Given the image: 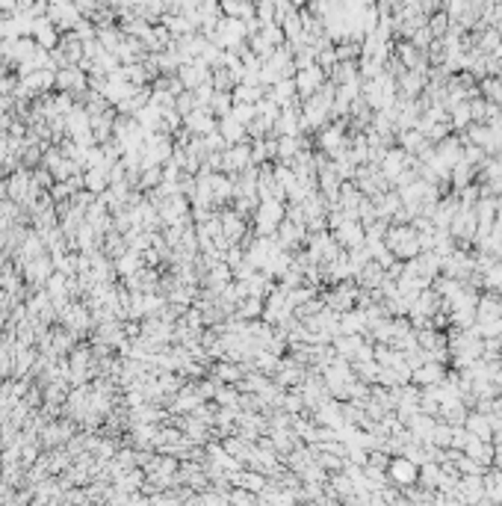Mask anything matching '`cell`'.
I'll return each mask as SVG.
<instances>
[{"label": "cell", "instance_id": "cell-1", "mask_svg": "<svg viewBox=\"0 0 502 506\" xmlns=\"http://www.w3.org/2000/svg\"><path fill=\"white\" fill-rule=\"evenodd\" d=\"M251 231L260 234V237H272L278 225L287 219V202H278V199H260L257 211L251 214Z\"/></svg>", "mask_w": 502, "mask_h": 506}, {"label": "cell", "instance_id": "cell-2", "mask_svg": "<svg viewBox=\"0 0 502 506\" xmlns=\"http://www.w3.org/2000/svg\"><path fill=\"white\" fill-rule=\"evenodd\" d=\"M384 243L393 249V255L399 261H411L417 258L423 249H420V240H417V231H413L411 222H399V225H390L384 234Z\"/></svg>", "mask_w": 502, "mask_h": 506}, {"label": "cell", "instance_id": "cell-3", "mask_svg": "<svg viewBox=\"0 0 502 506\" xmlns=\"http://www.w3.org/2000/svg\"><path fill=\"white\" fill-rule=\"evenodd\" d=\"M358 293H360V288L355 285V278H346V281H334L328 290H322V299L328 308H334L337 314H343L349 308L358 305Z\"/></svg>", "mask_w": 502, "mask_h": 506}, {"label": "cell", "instance_id": "cell-4", "mask_svg": "<svg viewBox=\"0 0 502 506\" xmlns=\"http://www.w3.org/2000/svg\"><path fill=\"white\" fill-rule=\"evenodd\" d=\"M417 477H420V465L417 462H411L408 456H402V453L390 456V462H387V479H390V486L408 489V486L417 483Z\"/></svg>", "mask_w": 502, "mask_h": 506}, {"label": "cell", "instance_id": "cell-5", "mask_svg": "<svg viewBox=\"0 0 502 506\" xmlns=\"http://www.w3.org/2000/svg\"><path fill=\"white\" fill-rule=\"evenodd\" d=\"M56 89L59 92H68L74 101H80V98L89 92V77H86V71L80 66H66L56 71Z\"/></svg>", "mask_w": 502, "mask_h": 506}, {"label": "cell", "instance_id": "cell-6", "mask_svg": "<svg viewBox=\"0 0 502 506\" xmlns=\"http://www.w3.org/2000/svg\"><path fill=\"white\" fill-rule=\"evenodd\" d=\"M476 231H479V216H476V211L473 207H458L449 222V234L455 237V243H473Z\"/></svg>", "mask_w": 502, "mask_h": 506}, {"label": "cell", "instance_id": "cell-7", "mask_svg": "<svg viewBox=\"0 0 502 506\" xmlns=\"http://www.w3.org/2000/svg\"><path fill=\"white\" fill-rule=\"evenodd\" d=\"M331 234H334L337 246H340V249H346V252L349 249H358V246L367 243V228H363L360 219H346L337 228H331Z\"/></svg>", "mask_w": 502, "mask_h": 506}, {"label": "cell", "instance_id": "cell-8", "mask_svg": "<svg viewBox=\"0 0 502 506\" xmlns=\"http://www.w3.org/2000/svg\"><path fill=\"white\" fill-rule=\"evenodd\" d=\"M219 216H222V234H225V240L228 243H240V240L248 237V216H243L240 211H234L231 204H225L219 211Z\"/></svg>", "mask_w": 502, "mask_h": 506}, {"label": "cell", "instance_id": "cell-9", "mask_svg": "<svg viewBox=\"0 0 502 506\" xmlns=\"http://www.w3.org/2000/svg\"><path fill=\"white\" fill-rule=\"evenodd\" d=\"M293 80H296V89H298V98L305 101V98H310L313 92H319L325 80H328V71L319 68V66H310V68H298L293 74Z\"/></svg>", "mask_w": 502, "mask_h": 506}, {"label": "cell", "instance_id": "cell-10", "mask_svg": "<svg viewBox=\"0 0 502 506\" xmlns=\"http://www.w3.org/2000/svg\"><path fill=\"white\" fill-rule=\"evenodd\" d=\"M254 166L251 163V145L248 140L245 142H236V145H228L222 151V172H228V175H240L243 169Z\"/></svg>", "mask_w": 502, "mask_h": 506}, {"label": "cell", "instance_id": "cell-11", "mask_svg": "<svg viewBox=\"0 0 502 506\" xmlns=\"http://www.w3.org/2000/svg\"><path fill=\"white\" fill-rule=\"evenodd\" d=\"M275 237H278V243L284 246V249L298 252V249H305V240H307V225H305V222L284 219L281 225H278V231H275Z\"/></svg>", "mask_w": 502, "mask_h": 506}, {"label": "cell", "instance_id": "cell-12", "mask_svg": "<svg viewBox=\"0 0 502 506\" xmlns=\"http://www.w3.org/2000/svg\"><path fill=\"white\" fill-rule=\"evenodd\" d=\"M54 269H56L54 267V258L45 252L39 258H30V261H24V278H27L33 288H45L47 278L54 276Z\"/></svg>", "mask_w": 502, "mask_h": 506}, {"label": "cell", "instance_id": "cell-13", "mask_svg": "<svg viewBox=\"0 0 502 506\" xmlns=\"http://www.w3.org/2000/svg\"><path fill=\"white\" fill-rule=\"evenodd\" d=\"M183 128L192 133V137H204V133L219 128V119L210 113L207 107H195L190 116H183Z\"/></svg>", "mask_w": 502, "mask_h": 506}, {"label": "cell", "instance_id": "cell-14", "mask_svg": "<svg viewBox=\"0 0 502 506\" xmlns=\"http://www.w3.org/2000/svg\"><path fill=\"white\" fill-rule=\"evenodd\" d=\"M446 370H449V364H443V362H425V364L411 370V382L420 388L434 385V382H441L446 376Z\"/></svg>", "mask_w": 502, "mask_h": 506}, {"label": "cell", "instance_id": "cell-15", "mask_svg": "<svg viewBox=\"0 0 502 506\" xmlns=\"http://www.w3.org/2000/svg\"><path fill=\"white\" fill-rule=\"evenodd\" d=\"M476 317H479V323H485V320H496V317H502V296H499L496 290H485V293H479Z\"/></svg>", "mask_w": 502, "mask_h": 506}, {"label": "cell", "instance_id": "cell-16", "mask_svg": "<svg viewBox=\"0 0 502 506\" xmlns=\"http://www.w3.org/2000/svg\"><path fill=\"white\" fill-rule=\"evenodd\" d=\"M370 329L367 323V314H363V308H349V311L340 314V335H363V332Z\"/></svg>", "mask_w": 502, "mask_h": 506}, {"label": "cell", "instance_id": "cell-17", "mask_svg": "<svg viewBox=\"0 0 502 506\" xmlns=\"http://www.w3.org/2000/svg\"><path fill=\"white\" fill-rule=\"evenodd\" d=\"M464 426H467L476 438L494 441V424H491V415H485V412H479V409H470V412H467V421H464Z\"/></svg>", "mask_w": 502, "mask_h": 506}, {"label": "cell", "instance_id": "cell-18", "mask_svg": "<svg viewBox=\"0 0 502 506\" xmlns=\"http://www.w3.org/2000/svg\"><path fill=\"white\" fill-rule=\"evenodd\" d=\"M245 376V370L240 362H234V359H219L216 364H213V379L216 382H225V385H236Z\"/></svg>", "mask_w": 502, "mask_h": 506}, {"label": "cell", "instance_id": "cell-19", "mask_svg": "<svg viewBox=\"0 0 502 506\" xmlns=\"http://www.w3.org/2000/svg\"><path fill=\"white\" fill-rule=\"evenodd\" d=\"M266 98H272L275 104H281L287 107L290 101H296L298 98V89H296V80L293 77H281V80H275L272 86H266Z\"/></svg>", "mask_w": 502, "mask_h": 506}, {"label": "cell", "instance_id": "cell-20", "mask_svg": "<svg viewBox=\"0 0 502 506\" xmlns=\"http://www.w3.org/2000/svg\"><path fill=\"white\" fill-rule=\"evenodd\" d=\"M384 267L381 264H375V261H370L367 267H360L358 273H355V285L358 288H363V290H375L384 281Z\"/></svg>", "mask_w": 502, "mask_h": 506}, {"label": "cell", "instance_id": "cell-21", "mask_svg": "<svg viewBox=\"0 0 502 506\" xmlns=\"http://www.w3.org/2000/svg\"><path fill=\"white\" fill-rule=\"evenodd\" d=\"M476 172H479V166L467 163V160H458V163L452 166V172H449V187H452V193L461 190V187H467V184H473L476 181Z\"/></svg>", "mask_w": 502, "mask_h": 506}, {"label": "cell", "instance_id": "cell-22", "mask_svg": "<svg viewBox=\"0 0 502 506\" xmlns=\"http://www.w3.org/2000/svg\"><path fill=\"white\" fill-rule=\"evenodd\" d=\"M464 453L491 468V465H494V456H496V447H494V441H485V438H476V436H473V438L467 441V447H464Z\"/></svg>", "mask_w": 502, "mask_h": 506}, {"label": "cell", "instance_id": "cell-23", "mask_svg": "<svg viewBox=\"0 0 502 506\" xmlns=\"http://www.w3.org/2000/svg\"><path fill=\"white\" fill-rule=\"evenodd\" d=\"M473 211L479 216V228H491L494 219H496V211H499L496 195H479V202L473 204Z\"/></svg>", "mask_w": 502, "mask_h": 506}, {"label": "cell", "instance_id": "cell-24", "mask_svg": "<svg viewBox=\"0 0 502 506\" xmlns=\"http://www.w3.org/2000/svg\"><path fill=\"white\" fill-rule=\"evenodd\" d=\"M234 317L240 320H260L263 317V296H243L234 308Z\"/></svg>", "mask_w": 502, "mask_h": 506}, {"label": "cell", "instance_id": "cell-25", "mask_svg": "<svg viewBox=\"0 0 502 506\" xmlns=\"http://www.w3.org/2000/svg\"><path fill=\"white\" fill-rule=\"evenodd\" d=\"M470 121H473L470 101H458V104L449 107V125H452V131H455V133H464V131H467Z\"/></svg>", "mask_w": 502, "mask_h": 506}, {"label": "cell", "instance_id": "cell-26", "mask_svg": "<svg viewBox=\"0 0 502 506\" xmlns=\"http://www.w3.org/2000/svg\"><path fill=\"white\" fill-rule=\"evenodd\" d=\"M219 133L225 137V142H228V145H236V142H245V140H248L245 125H240V121L231 119V116L219 119Z\"/></svg>", "mask_w": 502, "mask_h": 506}, {"label": "cell", "instance_id": "cell-27", "mask_svg": "<svg viewBox=\"0 0 502 506\" xmlns=\"http://www.w3.org/2000/svg\"><path fill=\"white\" fill-rule=\"evenodd\" d=\"M479 95L487 98V101H494L496 107H502V77L499 74H485V77H479Z\"/></svg>", "mask_w": 502, "mask_h": 506}, {"label": "cell", "instance_id": "cell-28", "mask_svg": "<svg viewBox=\"0 0 502 506\" xmlns=\"http://www.w3.org/2000/svg\"><path fill=\"white\" fill-rule=\"evenodd\" d=\"M363 343V335H337L334 341H331V347H334V352L337 355H343V359H355L358 355V347Z\"/></svg>", "mask_w": 502, "mask_h": 506}, {"label": "cell", "instance_id": "cell-29", "mask_svg": "<svg viewBox=\"0 0 502 506\" xmlns=\"http://www.w3.org/2000/svg\"><path fill=\"white\" fill-rule=\"evenodd\" d=\"M263 95H266V86H260V83H236L234 86V101L257 104Z\"/></svg>", "mask_w": 502, "mask_h": 506}, {"label": "cell", "instance_id": "cell-30", "mask_svg": "<svg viewBox=\"0 0 502 506\" xmlns=\"http://www.w3.org/2000/svg\"><path fill=\"white\" fill-rule=\"evenodd\" d=\"M441 474H443V465L441 462H423L420 465L417 483L425 486V489H437V486H441Z\"/></svg>", "mask_w": 502, "mask_h": 506}, {"label": "cell", "instance_id": "cell-31", "mask_svg": "<svg viewBox=\"0 0 502 506\" xmlns=\"http://www.w3.org/2000/svg\"><path fill=\"white\" fill-rule=\"evenodd\" d=\"M301 148H307V142L301 137H278V160L281 163H290Z\"/></svg>", "mask_w": 502, "mask_h": 506}, {"label": "cell", "instance_id": "cell-32", "mask_svg": "<svg viewBox=\"0 0 502 506\" xmlns=\"http://www.w3.org/2000/svg\"><path fill=\"white\" fill-rule=\"evenodd\" d=\"M231 107H234V92H213L210 98V113L216 116V119H225V116H231Z\"/></svg>", "mask_w": 502, "mask_h": 506}, {"label": "cell", "instance_id": "cell-33", "mask_svg": "<svg viewBox=\"0 0 502 506\" xmlns=\"http://www.w3.org/2000/svg\"><path fill=\"white\" fill-rule=\"evenodd\" d=\"M449 12L446 9H437V12H432L429 15V30H432V36L434 39H441V36H446L449 33Z\"/></svg>", "mask_w": 502, "mask_h": 506}, {"label": "cell", "instance_id": "cell-34", "mask_svg": "<svg viewBox=\"0 0 502 506\" xmlns=\"http://www.w3.org/2000/svg\"><path fill=\"white\" fill-rule=\"evenodd\" d=\"M502 288V264L496 261L482 273V290H499Z\"/></svg>", "mask_w": 502, "mask_h": 506}, {"label": "cell", "instance_id": "cell-35", "mask_svg": "<svg viewBox=\"0 0 502 506\" xmlns=\"http://www.w3.org/2000/svg\"><path fill=\"white\" fill-rule=\"evenodd\" d=\"M455 468H458V474H485L487 471V465H482L479 459H473V456H467V453L458 456Z\"/></svg>", "mask_w": 502, "mask_h": 506}, {"label": "cell", "instance_id": "cell-36", "mask_svg": "<svg viewBox=\"0 0 502 506\" xmlns=\"http://www.w3.org/2000/svg\"><path fill=\"white\" fill-rule=\"evenodd\" d=\"M257 116V104H243V101H234L231 107V119H236L240 125H248L251 119Z\"/></svg>", "mask_w": 502, "mask_h": 506}, {"label": "cell", "instance_id": "cell-37", "mask_svg": "<svg viewBox=\"0 0 502 506\" xmlns=\"http://www.w3.org/2000/svg\"><path fill=\"white\" fill-rule=\"evenodd\" d=\"M370 261H372V258H370V252H367V246H358V249H349V264H351V269H355V273H358L360 267H367Z\"/></svg>", "mask_w": 502, "mask_h": 506}, {"label": "cell", "instance_id": "cell-38", "mask_svg": "<svg viewBox=\"0 0 502 506\" xmlns=\"http://www.w3.org/2000/svg\"><path fill=\"white\" fill-rule=\"evenodd\" d=\"M496 202H499V207H502V193H499V195H496Z\"/></svg>", "mask_w": 502, "mask_h": 506}]
</instances>
